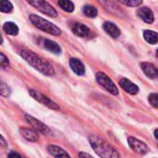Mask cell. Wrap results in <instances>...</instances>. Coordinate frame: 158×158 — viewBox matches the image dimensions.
Instances as JSON below:
<instances>
[{
  "label": "cell",
  "instance_id": "cell-1",
  "mask_svg": "<svg viewBox=\"0 0 158 158\" xmlns=\"http://www.w3.org/2000/svg\"><path fill=\"white\" fill-rule=\"evenodd\" d=\"M20 56L23 59H25L26 62H28L31 67H33L44 75L52 76L55 74V69L52 65L35 53L29 50H22L20 52Z\"/></svg>",
  "mask_w": 158,
  "mask_h": 158
},
{
  "label": "cell",
  "instance_id": "cell-2",
  "mask_svg": "<svg viewBox=\"0 0 158 158\" xmlns=\"http://www.w3.org/2000/svg\"><path fill=\"white\" fill-rule=\"evenodd\" d=\"M89 142L94 151L102 158H119L118 151L106 140L97 135H91Z\"/></svg>",
  "mask_w": 158,
  "mask_h": 158
},
{
  "label": "cell",
  "instance_id": "cell-3",
  "mask_svg": "<svg viewBox=\"0 0 158 158\" xmlns=\"http://www.w3.org/2000/svg\"><path fill=\"white\" fill-rule=\"evenodd\" d=\"M29 18H30V20L31 21V23L38 29H40L49 34L56 35V36H58L61 34V31L57 26H56L52 22L43 19L42 17L37 16L35 14H31V15H30Z\"/></svg>",
  "mask_w": 158,
  "mask_h": 158
},
{
  "label": "cell",
  "instance_id": "cell-4",
  "mask_svg": "<svg viewBox=\"0 0 158 158\" xmlns=\"http://www.w3.org/2000/svg\"><path fill=\"white\" fill-rule=\"evenodd\" d=\"M95 78H96L97 82L110 94H112L114 95H118L119 94L118 87L106 74H105L103 72H98V73H96Z\"/></svg>",
  "mask_w": 158,
  "mask_h": 158
},
{
  "label": "cell",
  "instance_id": "cell-5",
  "mask_svg": "<svg viewBox=\"0 0 158 158\" xmlns=\"http://www.w3.org/2000/svg\"><path fill=\"white\" fill-rule=\"evenodd\" d=\"M30 5L33 6L35 8H37L39 11H41L42 13L52 17V18H56L57 16V12L56 10L46 1H42V0H31L28 2Z\"/></svg>",
  "mask_w": 158,
  "mask_h": 158
},
{
  "label": "cell",
  "instance_id": "cell-6",
  "mask_svg": "<svg viewBox=\"0 0 158 158\" xmlns=\"http://www.w3.org/2000/svg\"><path fill=\"white\" fill-rule=\"evenodd\" d=\"M29 93L31 94V96L35 99L37 102H39L40 104L51 108V109H54V110H58L59 109V106H57V104H56L54 101H52L51 99H49L46 95L41 94L40 92H37L35 90H32V89H30L29 90Z\"/></svg>",
  "mask_w": 158,
  "mask_h": 158
},
{
  "label": "cell",
  "instance_id": "cell-7",
  "mask_svg": "<svg viewBox=\"0 0 158 158\" xmlns=\"http://www.w3.org/2000/svg\"><path fill=\"white\" fill-rule=\"evenodd\" d=\"M128 143H129L130 147L133 151H135L136 153L140 154L141 156H144L149 152L148 146L144 143H143L142 141H140V140H138V139H136L134 137H129Z\"/></svg>",
  "mask_w": 158,
  "mask_h": 158
},
{
  "label": "cell",
  "instance_id": "cell-8",
  "mask_svg": "<svg viewBox=\"0 0 158 158\" xmlns=\"http://www.w3.org/2000/svg\"><path fill=\"white\" fill-rule=\"evenodd\" d=\"M25 118H26L27 122H28L31 126H32L33 129L36 130L37 131H39V132H41V133H44V134H48V133H50L49 128H48L45 124H44L43 122H41L40 120H38V119H36V118H34L33 117L29 116V115H26V116H25Z\"/></svg>",
  "mask_w": 158,
  "mask_h": 158
},
{
  "label": "cell",
  "instance_id": "cell-9",
  "mask_svg": "<svg viewBox=\"0 0 158 158\" xmlns=\"http://www.w3.org/2000/svg\"><path fill=\"white\" fill-rule=\"evenodd\" d=\"M137 14H138L139 18H141L144 22H146L148 24L153 23L154 20H155V16H154L153 11L150 8L146 7V6L139 8L138 11H137Z\"/></svg>",
  "mask_w": 158,
  "mask_h": 158
},
{
  "label": "cell",
  "instance_id": "cell-10",
  "mask_svg": "<svg viewBox=\"0 0 158 158\" xmlns=\"http://www.w3.org/2000/svg\"><path fill=\"white\" fill-rule=\"evenodd\" d=\"M119 85L122 89H124V91L131 94H136L139 92V87L126 78H123L119 81Z\"/></svg>",
  "mask_w": 158,
  "mask_h": 158
},
{
  "label": "cell",
  "instance_id": "cell-11",
  "mask_svg": "<svg viewBox=\"0 0 158 158\" xmlns=\"http://www.w3.org/2000/svg\"><path fill=\"white\" fill-rule=\"evenodd\" d=\"M71 30L73 33L80 37H87L90 33V29L86 25L80 22H74L71 26Z\"/></svg>",
  "mask_w": 158,
  "mask_h": 158
},
{
  "label": "cell",
  "instance_id": "cell-12",
  "mask_svg": "<svg viewBox=\"0 0 158 158\" xmlns=\"http://www.w3.org/2000/svg\"><path fill=\"white\" fill-rule=\"evenodd\" d=\"M69 66H70V69H72V71L75 74H77L79 76L84 75V73H85V67H84L83 63L80 59H78V58H70Z\"/></svg>",
  "mask_w": 158,
  "mask_h": 158
},
{
  "label": "cell",
  "instance_id": "cell-13",
  "mask_svg": "<svg viewBox=\"0 0 158 158\" xmlns=\"http://www.w3.org/2000/svg\"><path fill=\"white\" fill-rule=\"evenodd\" d=\"M103 28L104 30L113 38H118L120 36V30L118 29V27L114 24L113 22L110 21H106L103 24Z\"/></svg>",
  "mask_w": 158,
  "mask_h": 158
},
{
  "label": "cell",
  "instance_id": "cell-14",
  "mask_svg": "<svg viewBox=\"0 0 158 158\" xmlns=\"http://www.w3.org/2000/svg\"><path fill=\"white\" fill-rule=\"evenodd\" d=\"M47 150L55 158H70V156H69V154L65 150H63L61 147H59V146L49 145Z\"/></svg>",
  "mask_w": 158,
  "mask_h": 158
},
{
  "label": "cell",
  "instance_id": "cell-15",
  "mask_svg": "<svg viewBox=\"0 0 158 158\" xmlns=\"http://www.w3.org/2000/svg\"><path fill=\"white\" fill-rule=\"evenodd\" d=\"M141 68L143 70L144 74L150 78V79H155L156 77H157V70L156 69V68L154 67L153 64L148 63V62H143L141 64Z\"/></svg>",
  "mask_w": 158,
  "mask_h": 158
},
{
  "label": "cell",
  "instance_id": "cell-16",
  "mask_svg": "<svg viewBox=\"0 0 158 158\" xmlns=\"http://www.w3.org/2000/svg\"><path fill=\"white\" fill-rule=\"evenodd\" d=\"M44 47L47 51H49L53 54H56V55H58L61 53V47L59 46V44H57L56 42H54L52 40H47V39L44 40Z\"/></svg>",
  "mask_w": 158,
  "mask_h": 158
},
{
  "label": "cell",
  "instance_id": "cell-17",
  "mask_svg": "<svg viewBox=\"0 0 158 158\" xmlns=\"http://www.w3.org/2000/svg\"><path fill=\"white\" fill-rule=\"evenodd\" d=\"M20 133L25 139H27L30 142H36L39 139L37 132H35L34 131L30 130V129L22 128V129H20Z\"/></svg>",
  "mask_w": 158,
  "mask_h": 158
},
{
  "label": "cell",
  "instance_id": "cell-18",
  "mask_svg": "<svg viewBox=\"0 0 158 158\" xmlns=\"http://www.w3.org/2000/svg\"><path fill=\"white\" fill-rule=\"evenodd\" d=\"M3 30L6 34L9 35H17L19 33V27L11 21L6 22L3 25Z\"/></svg>",
  "mask_w": 158,
  "mask_h": 158
},
{
  "label": "cell",
  "instance_id": "cell-19",
  "mask_svg": "<svg viewBox=\"0 0 158 158\" xmlns=\"http://www.w3.org/2000/svg\"><path fill=\"white\" fill-rule=\"evenodd\" d=\"M143 37H144V40L148 43V44H156L158 43V33L156 31H144L143 32Z\"/></svg>",
  "mask_w": 158,
  "mask_h": 158
},
{
  "label": "cell",
  "instance_id": "cell-20",
  "mask_svg": "<svg viewBox=\"0 0 158 158\" xmlns=\"http://www.w3.org/2000/svg\"><path fill=\"white\" fill-rule=\"evenodd\" d=\"M83 13L89 18H95L98 14V10L94 6H85L83 7Z\"/></svg>",
  "mask_w": 158,
  "mask_h": 158
},
{
  "label": "cell",
  "instance_id": "cell-21",
  "mask_svg": "<svg viewBox=\"0 0 158 158\" xmlns=\"http://www.w3.org/2000/svg\"><path fill=\"white\" fill-rule=\"evenodd\" d=\"M58 6L64 10V11H67V12H72L74 10V4L71 2V1H58Z\"/></svg>",
  "mask_w": 158,
  "mask_h": 158
},
{
  "label": "cell",
  "instance_id": "cell-22",
  "mask_svg": "<svg viewBox=\"0 0 158 158\" xmlns=\"http://www.w3.org/2000/svg\"><path fill=\"white\" fill-rule=\"evenodd\" d=\"M0 10L4 13H10L13 10V6L9 1H2L0 4Z\"/></svg>",
  "mask_w": 158,
  "mask_h": 158
},
{
  "label": "cell",
  "instance_id": "cell-23",
  "mask_svg": "<svg viewBox=\"0 0 158 158\" xmlns=\"http://www.w3.org/2000/svg\"><path fill=\"white\" fill-rule=\"evenodd\" d=\"M0 93H1V95L2 96H8L10 94V89L8 88V86L4 82V81H1V87H0Z\"/></svg>",
  "mask_w": 158,
  "mask_h": 158
},
{
  "label": "cell",
  "instance_id": "cell-24",
  "mask_svg": "<svg viewBox=\"0 0 158 158\" xmlns=\"http://www.w3.org/2000/svg\"><path fill=\"white\" fill-rule=\"evenodd\" d=\"M119 3L129 6H141L143 1H137V0H129V1H124V0H119Z\"/></svg>",
  "mask_w": 158,
  "mask_h": 158
},
{
  "label": "cell",
  "instance_id": "cell-25",
  "mask_svg": "<svg viewBox=\"0 0 158 158\" xmlns=\"http://www.w3.org/2000/svg\"><path fill=\"white\" fill-rule=\"evenodd\" d=\"M148 100H149V103L151 104L152 106L158 108V94H150Z\"/></svg>",
  "mask_w": 158,
  "mask_h": 158
},
{
  "label": "cell",
  "instance_id": "cell-26",
  "mask_svg": "<svg viewBox=\"0 0 158 158\" xmlns=\"http://www.w3.org/2000/svg\"><path fill=\"white\" fill-rule=\"evenodd\" d=\"M0 64L2 67H6L8 65V60L3 53H0Z\"/></svg>",
  "mask_w": 158,
  "mask_h": 158
},
{
  "label": "cell",
  "instance_id": "cell-27",
  "mask_svg": "<svg viewBox=\"0 0 158 158\" xmlns=\"http://www.w3.org/2000/svg\"><path fill=\"white\" fill-rule=\"evenodd\" d=\"M7 158H24L22 157L19 154H18V153H16V152H10L9 153V155H8V156Z\"/></svg>",
  "mask_w": 158,
  "mask_h": 158
},
{
  "label": "cell",
  "instance_id": "cell-28",
  "mask_svg": "<svg viewBox=\"0 0 158 158\" xmlns=\"http://www.w3.org/2000/svg\"><path fill=\"white\" fill-rule=\"evenodd\" d=\"M79 158H94L92 156H90L89 154L87 153H84V152H81L79 153Z\"/></svg>",
  "mask_w": 158,
  "mask_h": 158
},
{
  "label": "cell",
  "instance_id": "cell-29",
  "mask_svg": "<svg viewBox=\"0 0 158 158\" xmlns=\"http://www.w3.org/2000/svg\"><path fill=\"white\" fill-rule=\"evenodd\" d=\"M1 144H2L3 147H6L7 146V143H6V141H5L3 136H1Z\"/></svg>",
  "mask_w": 158,
  "mask_h": 158
},
{
  "label": "cell",
  "instance_id": "cell-30",
  "mask_svg": "<svg viewBox=\"0 0 158 158\" xmlns=\"http://www.w3.org/2000/svg\"><path fill=\"white\" fill-rule=\"evenodd\" d=\"M155 137L158 140V129H156V130L155 131Z\"/></svg>",
  "mask_w": 158,
  "mask_h": 158
},
{
  "label": "cell",
  "instance_id": "cell-31",
  "mask_svg": "<svg viewBox=\"0 0 158 158\" xmlns=\"http://www.w3.org/2000/svg\"><path fill=\"white\" fill-rule=\"evenodd\" d=\"M156 56H157V57H158V50L156 51Z\"/></svg>",
  "mask_w": 158,
  "mask_h": 158
},
{
  "label": "cell",
  "instance_id": "cell-32",
  "mask_svg": "<svg viewBox=\"0 0 158 158\" xmlns=\"http://www.w3.org/2000/svg\"><path fill=\"white\" fill-rule=\"evenodd\" d=\"M157 78H158V70H157Z\"/></svg>",
  "mask_w": 158,
  "mask_h": 158
}]
</instances>
